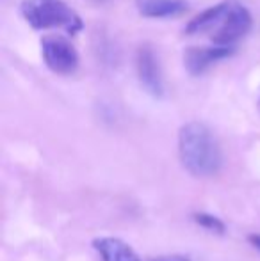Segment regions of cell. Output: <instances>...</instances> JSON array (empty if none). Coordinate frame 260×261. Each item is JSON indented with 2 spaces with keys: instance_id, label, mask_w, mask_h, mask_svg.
I'll return each mask as SVG.
<instances>
[{
  "instance_id": "cell-1",
  "label": "cell",
  "mask_w": 260,
  "mask_h": 261,
  "mask_svg": "<svg viewBox=\"0 0 260 261\" xmlns=\"http://www.w3.org/2000/svg\"><path fill=\"white\" fill-rule=\"evenodd\" d=\"M178 156L195 178H210L223 167L218 139L203 123H187L178 132Z\"/></svg>"
},
{
  "instance_id": "cell-2",
  "label": "cell",
  "mask_w": 260,
  "mask_h": 261,
  "mask_svg": "<svg viewBox=\"0 0 260 261\" xmlns=\"http://www.w3.org/2000/svg\"><path fill=\"white\" fill-rule=\"evenodd\" d=\"M21 16L36 31L61 29L68 34H77L82 29L80 16L63 0H23Z\"/></svg>"
},
{
  "instance_id": "cell-3",
  "label": "cell",
  "mask_w": 260,
  "mask_h": 261,
  "mask_svg": "<svg viewBox=\"0 0 260 261\" xmlns=\"http://www.w3.org/2000/svg\"><path fill=\"white\" fill-rule=\"evenodd\" d=\"M41 55L50 71L57 75H69L79 66V54L75 46L59 36H46L41 41Z\"/></svg>"
},
{
  "instance_id": "cell-4",
  "label": "cell",
  "mask_w": 260,
  "mask_h": 261,
  "mask_svg": "<svg viewBox=\"0 0 260 261\" xmlns=\"http://www.w3.org/2000/svg\"><path fill=\"white\" fill-rule=\"evenodd\" d=\"M251 29V14L244 6L232 2L228 14L225 16L223 23L218 27V31L210 36L214 46H223V48H232L233 43L243 39Z\"/></svg>"
},
{
  "instance_id": "cell-5",
  "label": "cell",
  "mask_w": 260,
  "mask_h": 261,
  "mask_svg": "<svg viewBox=\"0 0 260 261\" xmlns=\"http://www.w3.org/2000/svg\"><path fill=\"white\" fill-rule=\"evenodd\" d=\"M137 76L141 86L148 91L152 96L160 98L164 94V84H162V71H160L159 57L155 55V50L150 45H145L137 52Z\"/></svg>"
},
{
  "instance_id": "cell-6",
  "label": "cell",
  "mask_w": 260,
  "mask_h": 261,
  "mask_svg": "<svg viewBox=\"0 0 260 261\" xmlns=\"http://www.w3.org/2000/svg\"><path fill=\"white\" fill-rule=\"evenodd\" d=\"M232 55V48L223 46H191L184 52V66L191 75H201L212 64Z\"/></svg>"
},
{
  "instance_id": "cell-7",
  "label": "cell",
  "mask_w": 260,
  "mask_h": 261,
  "mask_svg": "<svg viewBox=\"0 0 260 261\" xmlns=\"http://www.w3.org/2000/svg\"><path fill=\"white\" fill-rule=\"evenodd\" d=\"M233 0H225L221 4H216V6L208 7V9L201 11L200 14H196L191 21L185 27V32L187 34H208L212 36L218 27L223 23L225 16L228 14L230 7H232Z\"/></svg>"
},
{
  "instance_id": "cell-8",
  "label": "cell",
  "mask_w": 260,
  "mask_h": 261,
  "mask_svg": "<svg viewBox=\"0 0 260 261\" xmlns=\"http://www.w3.org/2000/svg\"><path fill=\"white\" fill-rule=\"evenodd\" d=\"M135 7L146 18H177L189 6L185 0H135Z\"/></svg>"
},
{
  "instance_id": "cell-9",
  "label": "cell",
  "mask_w": 260,
  "mask_h": 261,
  "mask_svg": "<svg viewBox=\"0 0 260 261\" xmlns=\"http://www.w3.org/2000/svg\"><path fill=\"white\" fill-rule=\"evenodd\" d=\"M93 247L100 254L102 261H141L129 244L114 237H102L93 242Z\"/></svg>"
},
{
  "instance_id": "cell-10",
  "label": "cell",
  "mask_w": 260,
  "mask_h": 261,
  "mask_svg": "<svg viewBox=\"0 0 260 261\" xmlns=\"http://www.w3.org/2000/svg\"><path fill=\"white\" fill-rule=\"evenodd\" d=\"M195 222L198 226H201L203 229L210 231L216 234H225L226 226L219 217L212 215V213H195Z\"/></svg>"
},
{
  "instance_id": "cell-11",
  "label": "cell",
  "mask_w": 260,
  "mask_h": 261,
  "mask_svg": "<svg viewBox=\"0 0 260 261\" xmlns=\"http://www.w3.org/2000/svg\"><path fill=\"white\" fill-rule=\"evenodd\" d=\"M150 261H191L187 256H182V254H171V256H160V258H153Z\"/></svg>"
},
{
  "instance_id": "cell-12",
  "label": "cell",
  "mask_w": 260,
  "mask_h": 261,
  "mask_svg": "<svg viewBox=\"0 0 260 261\" xmlns=\"http://www.w3.org/2000/svg\"><path fill=\"white\" fill-rule=\"evenodd\" d=\"M248 240H250V244L253 245L255 249H258V251H260V234H251Z\"/></svg>"
},
{
  "instance_id": "cell-13",
  "label": "cell",
  "mask_w": 260,
  "mask_h": 261,
  "mask_svg": "<svg viewBox=\"0 0 260 261\" xmlns=\"http://www.w3.org/2000/svg\"><path fill=\"white\" fill-rule=\"evenodd\" d=\"M91 2H94V4H104V2H109V0H91Z\"/></svg>"
}]
</instances>
